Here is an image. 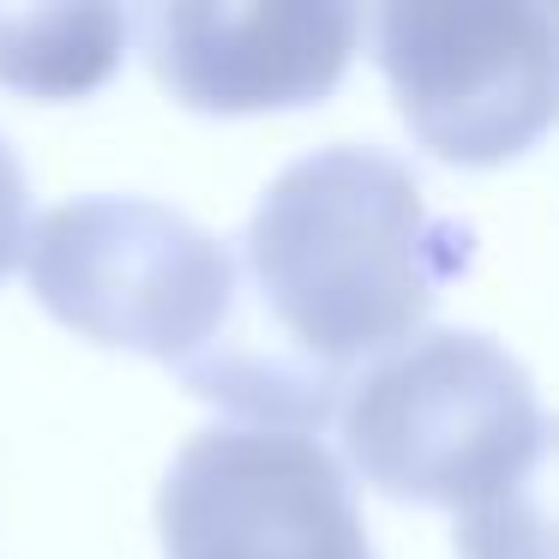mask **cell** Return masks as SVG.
<instances>
[{"instance_id":"obj_1","label":"cell","mask_w":559,"mask_h":559,"mask_svg":"<svg viewBox=\"0 0 559 559\" xmlns=\"http://www.w3.org/2000/svg\"><path fill=\"white\" fill-rule=\"evenodd\" d=\"M469 265V229L433 217L409 163L325 145L259 193L241 229L229 337L181 379L247 427L313 433L349 385L421 337Z\"/></svg>"},{"instance_id":"obj_2","label":"cell","mask_w":559,"mask_h":559,"mask_svg":"<svg viewBox=\"0 0 559 559\" xmlns=\"http://www.w3.org/2000/svg\"><path fill=\"white\" fill-rule=\"evenodd\" d=\"M25 271L37 301L103 349L193 373L235 319V253L187 211L133 193L67 199L31 223Z\"/></svg>"},{"instance_id":"obj_3","label":"cell","mask_w":559,"mask_h":559,"mask_svg":"<svg viewBox=\"0 0 559 559\" xmlns=\"http://www.w3.org/2000/svg\"><path fill=\"white\" fill-rule=\"evenodd\" d=\"M542 433L535 385L481 331H421L343 397V451L385 499L475 506Z\"/></svg>"},{"instance_id":"obj_4","label":"cell","mask_w":559,"mask_h":559,"mask_svg":"<svg viewBox=\"0 0 559 559\" xmlns=\"http://www.w3.org/2000/svg\"><path fill=\"white\" fill-rule=\"evenodd\" d=\"M373 61L409 133L457 169H499L559 121V19L542 7H385Z\"/></svg>"},{"instance_id":"obj_5","label":"cell","mask_w":559,"mask_h":559,"mask_svg":"<svg viewBox=\"0 0 559 559\" xmlns=\"http://www.w3.org/2000/svg\"><path fill=\"white\" fill-rule=\"evenodd\" d=\"M157 530L169 559H373L349 469L289 427H199L163 475Z\"/></svg>"},{"instance_id":"obj_6","label":"cell","mask_w":559,"mask_h":559,"mask_svg":"<svg viewBox=\"0 0 559 559\" xmlns=\"http://www.w3.org/2000/svg\"><path fill=\"white\" fill-rule=\"evenodd\" d=\"M157 85L199 115L307 109L349 73L361 13L331 0L289 7H145L133 13Z\"/></svg>"},{"instance_id":"obj_7","label":"cell","mask_w":559,"mask_h":559,"mask_svg":"<svg viewBox=\"0 0 559 559\" xmlns=\"http://www.w3.org/2000/svg\"><path fill=\"white\" fill-rule=\"evenodd\" d=\"M127 43V7H0V85L73 103L109 85Z\"/></svg>"},{"instance_id":"obj_8","label":"cell","mask_w":559,"mask_h":559,"mask_svg":"<svg viewBox=\"0 0 559 559\" xmlns=\"http://www.w3.org/2000/svg\"><path fill=\"white\" fill-rule=\"evenodd\" d=\"M457 559H559V421L499 487L457 511Z\"/></svg>"},{"instance_id":"obj_9","label":"cell","mask_w":559,"mask_h":559,"mask_svg":"<svg viewBox=\"0 0 559 559\" xmlns=\"http://www.w3.org/2000/svg\"><path fill=\"white\" fill-rule=\"evenodd\" d=\"M25 247H31V181L19 151L0 139V277L19 265Z\"/></svg>"}]
</instances>
